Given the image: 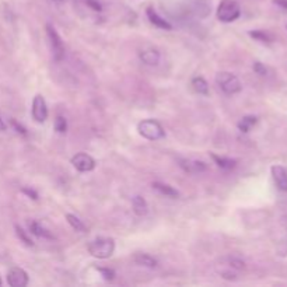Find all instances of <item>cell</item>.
I'll return each instance as SVG.
<instances>
[{"mask_svg":"<svg viewBox=\"0 0 287 287\" xmlns=\"http://www.w3.org/2000/svg\"><path fill=\"white\" fill-rule=\"evenodd\" d=\"M32 118L35 122L38 124H44L48 119V105L45 102V98L41 95V94H37L32 100Z\"/></svg>","mask_w":287,"mask_h":287,"instance_id":"cell-6","label":"cell"},{"mask_svg":"<svg viewBox=\"0 0 287 287\" xmlns=\"http://www.w3.org/2000/svg\"><path fill=\"white\" fill-rule=\"evenodd\" d=\"M283 225H285V228L287 230V215L283 217Z\"/></svg>","mask_w":287,"mask_h":287,"instance_id":"cell-33","label":"cell"},{"mask_svg":"<svg viewBox=\"0 0 287 287\" xmlns=\"http://www.w3.org/2000/svg\"><path fill=\"white\" fill-rule=\"evenodd\" d=\"M212 155V158L215 160V163L217 164V167H220L221 170H233L235 168V165H237V161L233 160V158H228V157H221V155L217 154H210Z\"/></svg>","mask_w":287,"mask_h":287,"instance_id":"cell-17","label":"cell"},{"mask_svg":"<svg viewBox=\"0 0 287 287\" xmlns=\"http://www.w3.org/2000/svg\"><path fill=\"white\" fill-rule=\"evenodd\" d=\"M0 286H1V278H0Z\"/></svg>","mask_w":287,"mask_h":287,"instance_id":"cell-34","label":"cell"},{"mask_svg":"<svg viewBox=\"0 0 287 287\" xmlns=\"http://www.w3.org/2000/svg\"><path fill=\"white\" fill-rule=\"evenodd\" d=\"M97 272H100L102 278L105 280H108V282H112V280L115 279V276H117L115 271L111 269V268H97Z\"/></svg>","mask_w":287,"mask_h":287,"instance_id":"cell-26","label":"cell"},{"mask_svg":"<svg viewBox=\"0 0 287 287\" xmlns=\"http://www.w3.org/2000/svg\"><path fill=\"white\" fill-rule=\"evenodd\" d=\"M28 228H30L31 234H34L38 238H47V240H54L55 238L54 234H51L49 230H47L44 225L39 224L38 221H35V220H32V221L28 223Z\"/></svg>","mask_w":287,"mask_h":287,"instance_id":"cell-14","label":"cell"},{"mask_svg":"<svg viewBox=\"0 0 287 287\" xmlns=\"http://www.w3.org/2000/svg\"><path fill=\"white\" fill-rule=\"evenodd\" d=\"M56 1H62V0H56Z\"/></svg>","mask_w":287,"mask_h":287,"instance_id":"cell-35","label":"cell"},{"mask_svg":"<svg viewBox=\"0 0 287 287\" xmlns=\"http://www.w3.org/2000/svg\"><path fill=\"white\" fill-rule=\"evenodd\" d=\"M273 3H275V4H278L279 7L287 10V0H273Z\"/></svg>","mask_w":287,"mask_h":287,"instance_id":"cell-31","label":"cell"},{"mask_svg":"<svg viewBox=\"0 0 287 287\" xmlns=\"http://www.w3.org/2000/svg\"><path fill=\"white\" fill-rule=\"evenodd\" d=\"M28 275L21 268H11L7 272V283L11 287H25L28 285Z\"/></svg>","mask_w":287,"mask_h":287,"instance_id":"cell-8","label":"cell"},{"mask_svg":"<svg viewBox=\"0 0 287 287\" xmlns=\"http://www.w3.org/2000/svg\"><path fill=\"white\" fill-rule=\"evenodd\" d=\"M133 262L136 265H139V266H143V268H148V269H154L158 265L155 258L148 255V254H144V252H136L133 255Z\"/></svg>","mask_w":287,"mask_h":287,"instance_id":"cell-13","label":"cell"},{"mask_svg":"<svg viewBox=\"0 0 287 287\" xmlns=\"http://www.w3.org/2000/svg\"><path fill=\"white\" fill-rule=\"evenodd\" d=\"M11 125H13V128L16 129V132L17 133H21V135H27V131H25V128L24 126H21V125L18 124L17 121H14V119H11Z\"/></svg>","mask_w":287,"mask_h":287,"instance_id":"cell-29","label":"cell"},{"mask_svg":"<svg viewBox=\"0 0 287 287\" xmlns=\"http://www.w3.org/2000/svg\"><path fill=\"white\" fill-rule=\"evenodd\" d=\"M16 234L17 237L20 238V240L23 241L24 244L27 245V247H32L34 245V242H32V240L28 237V234H27V231H24L23 228L20 227V225H16Z\"/></svg>","mask_w":287,"mask_h":287,"instance_id":"cell-24","label":"cell"},{"mask_svg":"<svg viewBox=\"0 0 287 287\" xmlns=\"http://www.w3.org/2000/svg\"><path fill=\"white\" fill-rule=\"evenodd\" d=\"M194 11H195V14H196V16L202 17V18L209 16L210 7H209V3H208V0H198V1L195 3Z\"/></svg>","mask_w":287,"mask_h":287,"instance_id":"cell-20","label":"cell"},{"mask_svg":"<svg viewBox=\"0 0 287 287\" xmlns=\"http://www.w3.org/2000/svg\"><path fill=\"white\" fill-rule=\"evenodd\" d=\"M139 58L142 62L147 66H157L160 63V52L154 48H147L139 52Z\"/></svg>","mask_w":287,"mask_h":287,"instance_id":"cell-11","label":"cell"},{"mask_svg":"<svg viewBox=\"0 0 287 287\" xmlns=\"http://www.w3.org/2000/svg\"><path fill=\"white\" fill-rule=\"evenodd\" d=\"M216 14L221 23H233L241 16L240 4L235 0H221Z\"/></svg>","mask_w":287,"mask_h":287,"instance_id":"cell-3","label":"cell"},{"mask_svg":"<svg viewBox=\"0 0 287 287\" xmlns=\"http://www.w3.org/2000/svg\"><path fill=\"white\" fill-rule=\"evenodd\" d=\"M132 208L133 212L138 215V216H146L148 213V205L146 202V199L140 195H136L132 199Z\"/></svg>","mask_w":287,"mask_h":287,"instance_id":"cell-16","label":"cell"},{"mask_svg":"<svg viewBox=\"0 0 287 287\" xmlns=\"http://www.w3.org/2000/svg\"><path fill=\"white\" fill-rule=\"evenodd\" d=\"M21 192H23L24 195H27L30 199H32V201H37L38 199V194L34 191V189H30V188H23L21 189Z\"/></svg>","mask_w":287,"mask_h":287,"instance_id":"cell-28","label":"cell"},{"mask_svg":"<svg viewBox=\"0 0 287 287\" xmlns=\"http://www.w3.org/2000/svg\"><path fill=\"white\" fill-rule=\"evenodd\" d=\"M256 122H258V118L255 115H247V117H244L241 119L237 126H238V129H240L241 132L247 133L255 126Z\"/></svg>","mask_w":287,"mask_h":287,"instance_id":"cell-19","label":"cell"},{"mask_svg":"<svg viewBox=\"0 0 287 287\" xmlns=\"http://www.w3.org/2000/svg\"><path fill=\"white\" fill-rule=\"evenodd\" d=\"M286 28H287V25H286Z\"/></svg>","mask_w":287,"mask_h":287,"instance_id":"cell-36","label":"cell"},{"mask_svg":"<svg viewBox=\"0 0 287 287\" xmlns=\"http://www.w3.org/2000/svg\"><path fill=\"white\" fill-rule=\"evenodd\" d=\"M153 189L157 191L160 195H163L165 198H172V199H177L179 196V192L172 188V186L167 185V184H163V182H153Z\"/></svg>","mask_w":287,"mask_h":287,"instance_id":"cell-15","label":"cell"},{"mask_svg":"<svg viewBox=\"0 0 287 287\" xmlns=\"http://www.w3.org/2000/svg\"><path fill=\"white\" fill-rule=\"evenodd\" d=\"M47 34L48 38L51 41V48H52V54L56 62H61L65 58V45L63 41L61 38V35L58 34V31L55 30V27L52 24H47Z\"/></svg>","mask_w":287,"mask_h":287,"instance_id":"cell-5","label":"cell"},{"mask_svg":"<svg viewBox=\"0 0 287 287\" xmlns=\"http://www.w3.org/2000/svg\"><path fill=\"white\" fill-rule=\"evenodd\" d=\"M227 265L231 269H235V271H242L245 268V262L240 258H235V256H228L227 258Z\"/></svg>","mask_w":287,"mask_h":287,"instance_id":"cell-22","label":"cell"},{"mask_svg":"<svg viewBox=\"0 0 287 287\" xmlns=\"http://www.w3.org/2000/svg\"><path fill=\"white\" fill-rule=\"evenodd\" d=\"M66 220H68V223L72 225L73 230H76L78 233H84L85 231L84 223H83L77 216H74V215H72V213H68V215H66Z\"/></svg>","mask_w":287,"mask_h":287,"instance_id":"cell-21","label":"cell"},{"mask_svg":"<svg viewBox=\"0 0 287 287\" xmlns=\"http://www.w3.org/2000/svg\"><path fill=\"white\" fill-rule=\"evenodd\" d=\"M73 167L80 172H90L95 168V160L87 153H77L72 157Z\"/></svg>","mask_w":287,"mask_h":287,"instance_id":"cell-7","label":"cell"},{"mask_svg":"<svg viewBox=\"0 0 287 287\" xmlns=\"http://www.w3.org/2000/svg\"><path fill=\"white\" fill-rule=\"evenodd\" d=\"M55 131L58 133H65L66 131H68V121H66V118L65 117H56V119H55Z\"/></svg>","mask_w":287,"mask_h":287,"instance_id":"cell-23","label":"cell"},{"mask_svg":"<svg viewBox=\"0 0 287 287\" xmlns=\"http://www.w3.org/2000/svg\"><path fill=\"white\" fill-rule=\"evenodd\" d=\"M85 3L90 6V7L93 8V10H95V11H101L102 10V7H101V4L97 1V0H85Z\"/></svg>","mask_w":287,"mask_h":287,"instance_id":"cell-30","label":"cell"},{"mask_svg":"<svg viewBox=\"0 0 287 287\" xmlns=\"http://www.w3.org/2000/svg\"><path fill=\"white\" fill-rule=\"evenodd\" d=\"M179 167L185 172L189 174H201L208 170L206 164L203 161H198V160H189V158H179L178 160Z\"/></svg>","mask_w":287,"mask_h":287,"instance_id":"cell-9","label":"cell"},{"mask_svg":"<svg viewBox=\"0 0 287 287\" xmlns=\"http://www.w3.org/2000/svg\"><path fill=\"white\" fill-rule=\"evenodd\" d=\"M192 88H194L195 91L198 94H201V95H208L209 94V84H208V81L205 80L201 76H196V77L192 78Z\"/></svg>","mask_w":287,"mask_h":287,"instance_id":"cell-18","label":"cell"},{"mask_svg":"<svg viewBox=\"0 0 287 287\" xmlns=\"http://www.w3.org/2000/svg\"><path fill=\"white\" fill-rule=\"evenodd\" d=\"M272 177H273V181L276 186L279 188L280 191L283 192H287V171L285 167L282 165H273L271 168Z\"/></svg>","mask_w":287,"mask_h":287,"instance_id":"cell-10","label":"cell"},{"mask_svg":"<svg viewBox=\"0 0 287 287\" xmlns=\"http://www.w3.org/2000/svg\"><path fill=\"white\" fill-rule=\"evenodd\" d=\"M87 249H88L90 255L94 258L107 259L109 256H112L115 251V241L114 238H108V237H98L88 244Z\"/></svg>","mask_w":287,"mask_h":287,"instance_id":"cell-1","label":"cell"},{"mask_svg":"<svg viewBox=\"0 0 287 287\" xmlns=\"http://www.w3.org/2000/svg\"><path fill=\"white\" fill-rule=\"evenodd\" d=\"M252 68H254V72H255L256 74H259V76H266V73H268V70H266V68H265L264 63L255 62Z\"/></svg>","mask_w":287,"mask_h":287,"instance_id":"cell-27","label":"cell"},{"mask_svg":"<svg viewBox=\"0 0 287 287\" xmlns=\"http://www.w3.org/2000/svg\"><path fill=\"white\" fill-rule=\"evenodd\" d=\"M249 37L255 39V41H261V42H271L272 39L269 37V34H266L265 31H261V30H255V31L249 32Z\"/></svg>","mask_w":287,"mask_h":287,"instance_id":"cell-25","label":"cell"},{"mask_svg":"<svg viewBox=\"0 0 287 287\" xmlns=\"http://www.w3.org/2000/svg\"><path fill=\"white\" fill-rule=\"evenodd\" d=\"M216 83L220 87V90L227 95H233V94L240 93L242 85L237 76H234L230 72H220L216 76Z\"/></svg>","mask_w":287,"mask_h":287,"instance_id":"cell-4","label":"cell"},{"mask_svg":"<svg viewBox=\"0 0 287 287\" xmlns=\"http://www.w3.org/2000/svg\"><path fill=\"white\" fill-rule=\"evenodd\" d=\"M146 14H147V18L150 23L155 25L157 28H161V30H167V31H170L172 30V25H171L165 18H163L161 16H158V13L155 11L153 7H148L146 10Z\"/></svg>","mask_w":287,"mask_h":287,"instance_id":"cell-12","label":"cell"},{"mask_svg":"<svg viewBox=\"0 0 287 287\" xmlns=\"http://www.w3.org/2000/svg\"><path fill=\"white\" fill-rule=\"evenodd\" d=\"M138 132L140 136H143L144 139L151 140H160L165 136V131L161 126L160 122H157L154 119H144L138 125Z\"/></svg>","mask_w":287,"mask_h":287,"instance_id":"cell-2","label":"cell"},{"mask_svg":"<svg viewBox=\"0 0 287 287\" xmlns=\"http://www.w3.org/2000/svg\"><path fill=\"white\" fill-rule=\"evenodd\" d=\"M7 129V126H6V124H4V121L1 119V117H0V132H4Z\"/></svg>","mask_w":287,"mask_h":287,"instance_id":"cell-32","label":"cell"}]
</instances>
